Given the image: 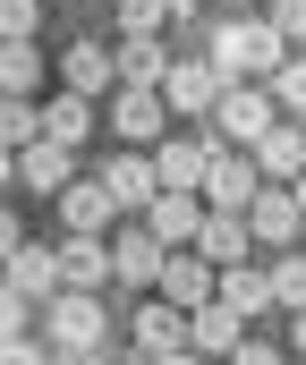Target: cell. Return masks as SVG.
<instances>
[{
	"instance_id": "cell-1",
	"label": "cell",
	"mask_w": 306,
	"mask_h": 365,
	"mask_svg": "<svg viewBox=\"0 0 306 365\" xmlns=\"http://www.w3.org/2000/svg\"><path fill=\"white\" fill-rule=\"evenodd\" d=\"M281 51H290V43H281V34H272L264 17H221V26H213V51H204V60H213L221 77H255V86H264V77L281 68Z\"/></svg>"
},
{
	"instance_id": "cell-2",
	"label": "cell",
	"mask_w": 306,
	"mask_h": 365,
	"mask_svg": "<svg viewBox=\"0 0 306 365\" xmlns=\"http://www.w3.org/2000/svg\"><path fill=\"white\" fill-rule=\"evenodd\" d=\"M213 145H255L281 110H272V86H255V77H221V93H213Z\"/></svg>"
},
{
	"instance_id": "cell-3",
	"label": "cell",
	"mask_w": 306,
	"mask_h": 365,
	"mask_svg": "<svg viewBox=\"0 0 306 365\" xmlns=\"http://www.w3.org/2000/svg\"><path fill=\"white\" fill-rule=\"evenodd\" d=\"M43 331H51L68 357H94L102 349V297L94 289H51V297H43Z\"/></svg>"
},
{
	"instance_id": "cell-4",
	"label": "cell",
	"mask_w": 306,
	"mask_h": 365,
	"mask_svg": "<svg viewBox=\"0 0 306 365\" xmlns=\"http://www.w3.org/2000/svg\"><path fill=\"white\" fill-rule=\"evenodd\" d=\"M255 162H247V145H213V153H204V179H196V195L204 204H221V212H238V204H247V195H255Z\"/></svg>"
},
{
	"instance_id": "cell-5",
	"label": "cell",
	"mask_w": 306,
	"mask_h": 365,
	"mask_svg": "<svg viewBox=\"0 0 306 365\" xmlns=\"http://www.w3.org/2000/svg\"><path fill=\"white\" fill-rule=\"evenodd\" d=\"M153 93H162V110H179V119H204V110H213V93H221V68H213V60H170Z\"/></svg>"
},
{
	"instance_id": "cell-6",
	"label": "cell",
	"mask_w": 306,
	"mask_h": 365,
	"mask_svg": "<svg viewBox=\"0 0 306 365\" xmlns=\"http://www.w3.org/2000/svg\"><path fill=\"white\" fill-rule=\"evenodd\" d=\"M238 221H247V238H264V247H290L306 221H298V204H290V187L281 179H264L247 204H238Z\"/></svg>"
},
{
	"instance_id": "cell-7",
	"label": "cell",
	"mask_w": 306,
	"mask_h": 365,
	"mask_svg": "<svg viewBox=\"0 0 306 365\" xmlns=\"http://www.w3.org/2000/svg\"><path fill=\"white\" fill-rule=\"evenodd\" d=\"M247 162H255V179H281V187H290L306 170V119H272V128L247 145Z\"/></svg>"
},
{
	"instance_id": "cell-8",
	"label": "cell",
	"mask_w": 306,
	"mask_h": 365,
	"mask_svg": "<svg viewBox=\"0 0 306 365\" xmlns=\"http://www.w3.org/2000/svg\"><path fill=\"white\" fill-rule=\"evenodd\" d=\"M60 255V289H111V238L102 230H68V247H51Z\"/></svg>"
},
{
	"instance_id": "cell-9",
	"label": "cell",
	"mask_w": 306,
	"mask_h": 365,
	"mask_svg": "<svg viewBox=\"0 0 306 365\" xmlns=\"http://www.w3.org/2000/svg\"><path fill=\"white\" fill-rule=\"evenodd\" d=\"M111 136H128V145H162V136H170L162 93H153V86H119V102H111Z\"/></svg>"
},
{
	"instance_id": "cell-10",
	"label": "cell",
	"mask_w": 306,
	"mask_h": 365,
	"mask_svg": "<svg viewBox=\"0 0 306 365\" xmlns=\"http://www.w3.org/2000/svg\"><path fill=\"white\" fill-rule=\"evenodd\" d=\"M196 221H204V195H196V187H153L145 230H153L162 247H188V238H196Z\"/></svg>"
},
{
	"instance_id": "cell-11",
	"label": "cell",
	"mask_w": 306,
	"mask_h": 365,
	"mask_svg": "<svg viewBox=\"0 0 306 365\" xmlns=\"http://www.w3.org/2000/svg\"><path fill=\"white\" fill-rule=\"evenodd\" d=\"M68 179H77V153H68V145H51V136L17 145V187H26V195H60Z\"/></svg>"
},
{
	"instance_id": "cell-12",
	"label": "cell",
	"mask_w": 306,
	"mask_h": 365,
	"mask_svg": "<svg viewBox=\"0 0 306 365\" xmlns=\"http://www.w3.org/2000/svg\"><path fill=\"white\" fill-rule=\"evenodd\" d=\"M0 280H9L17 297H34V306H43V297L60 289V255H51V247H34V238H17V247L0 255Z\"/></svg>"
},
{
	"instance_id": "cell-13",
	"label": "cell",
	"mask_w": 306,
	"mask_h": 365,
	"mask_svg": "<svg viewBox=\"0 0 306 365\" xmlns=\"http://www.w3.org/2000/svg\"><path fill=\"white\" fill-rule=\"evenodd\" d=\"M153 289H162L170 306H204V297H213V264H204L196 247H162V272H153Z\"/></svg>"
},
{
	"instance_id": "cell-14",
	"label": "cell",
	"mask_w": 306,
	"mask_h": 365,
	"mask_svg": "<svg viewBox=\"0 0 306 365\" xmlns=\"http://www.w3.org/2000/svg\"><path fill=\"white\" fill-rule=\"evenodd\" d=\"M188 247H196L204 264L221 272V264H247V247H255V238H247V221H238V212H221V204H204V221H196V238H188Z\"/></svg>"
},
{
	"instance_id": "cell-15",
	"label": "cell",
	"mask_w": 306,
	"mask_h": 365,
	"mask_svg": "<svg viewBox=\"0 0 306 365\" xmlns=\"http://www.w3.org/2000/svg\"><path fill=\"white\" fill-rule=\"evenodd\" d=\"M238 331H247V314H238V306H221V297L188 306V349H196V357H230V349H238Z\"/></svg>"
},
{
	"instance_id": "cell-16",
	"label": "cell",
	"mask_w": 306,
	"mask_h": 365,
	"mask_svg": "<svg viewBox=\"0 0 306 365\" xmlns=\"http://www.w3.org/2000/svg\"><path fill=\"white\" fill-rule=\"evenodd\" d=\"M128 340H136L145 357H162V349H188V306H170V297L153 289V297L136 306V331H128Z\"/></svg>"
},
{
	"instance_id": "cell-17",
	"label": "cell",
	"mask_w": 306,
	"mask_h": 365,
	"mask_svg": "<svg viewBox=\"0 0 306 365\" xmlns=\"http://www.w3.org/2000/svg\"><path fill=\"white\" fill-rule=\"evenodd\" d=\"M153 272H162V238H153V230H119V238H111V280L153 289Z\"/></svg>"
},
{
	"instance_id": "cell-18",
	"label": "cell",
	"mask_w": 306,
	"mask_h": 365,
	"mask_svg": "<svg viewBox=\"0 0 306 365\" xmlns=\"http://www.w3.org/2000/svg\"><path fill=\"white\" fill-rule=\"evenodd\" d=\"M102 187H111V204H119V212H145V204H153V162H145V153H111V162H102Z\"/></svg>"
},
{
	"instance_id": "cell-19",
	"label": "cell",
	"mask_w": 306,
	"mask_h": 365,
	"mask_svg": "<svg viewBox=\"0 0 306 365\" xmlns=\"http://www.w3.org/2000/svg\"><path fill=\"white\" fill-rule=\"evenodd\" d=\"M43 136L68 145V153H86V145H94V102H86V93H51V102H43Z\"/></svg>"
},
{
	"instance_id": "cell-20",
	"label": "cell",
	"mask_w": 306,
	"mask_h": 365,
	"mask_svg": "<svg viewBox=\"0 0 306 365\" xmlns=\"http://www.w3.org/2000/svg\"><path fill=\"white\" fill-rule=\"evenodd\" d=\"M204 153H213V136H162V145H153V179L162 187H196Z\"/></svg>"
},
{
	"instance_id": "cell-21",
	"label": "cell",
	"mask_w": 306,
	"mask_h": 365,
	"mask_svg": "<svg viewBox=\"0 0 306 365\" xmlns=\"http://www.w3.org/2000/svg\"><path fill=\"white\" fill-rule=\"evenodd\" d=\"M60 221H68V230H111L119 204H111L102 179H68V187H60Z\"/></svg>"
},
{
	"instance_id": "cell-22",
	"label": "cell",
	"mask_w": 306,
	"mask_h": 365,
	"mask_svg": "<svg viewBox=\"0 0 306 365\" xmlns=\"http://www.w3.org/2000/svg\"><path fill=\"white\" fill-rule=\"evenodd\" d=\"M162 68H170L162 34H128V43L111 51V77H119V86H162Z\"/></svg>"
},
{
	"instance_id": "cell-23",
	"label": "cell",
	"mask_w": 306,
	"mask_h": 365,
	"mask_svg": "<svg viewBox=\"0 0 306 365\" xmlns=\"http://www.w3.org/2000/svg\"><path fill=\"white\" fill-rule=\"evenodd\" d=\"M213 297L238 306V314H264V306H272V280L247 272V264H221V272H213Z\"/></svg>"
},
{
	"instance_id": "cell-24",
	"label": "cell",
	"mask_w": 306,
	"mask_h": 365,
	"mask_svg": "<svg viewBox=\"0 0 306 365\" xmlns=\"http://www.w3.org/2000/svg\"><path fill=\"white\" fill-rule=\"evenodd\" d=\"M60 86L94 102V93L111 86V51H102V43H68V60H60Z\"/></svg>"
},
{
	"instance_id": "cell-25",
	"label": "cell",
	"mask_w": 306,
	"mask_h": 365,
	"mask_svg": "<svg viewBox=\"0 0 306 365\" xmlns=\"http://www.w3.org/2000/svg\"><path fill=\"white\" fill-rule=\"evenodd\" d=\"M43 60H34V34H0V93H34Z\"/></svg>"
},
{
	"instance_id": "cell-26",
	"label": "cell",
	"mask_w": 306,
	"mask_h": 365,
	"mask_svg": "<svg viewBox=\"0 0 306 365\" xmlns=\"http://www.w3.org/2000/svg\"><path fill=\"white\" fill-rule=\"evenodd\" d=\"M264 86H272V110L281 119H306V51H281V68Z\"/></svg>"
},
{
	"instance_id": "cell-27",
	"label": "cell",
	"mask_w": 306,
	"mask_h": 365,
	"mask_svg": "<svg viewBox=\"0 0 306 365\" xmlns=\"http://www.w3.org/2000/svg\"><path fill=\"white\" fill-rule=\"evenodd\" d=\"M43 136V102L34 93H0V145L17 153V145H34Z\"/></svg>"
},
{
	"instance_id": "cell-28",
	"label": "cell",
	"mask_w": 306,
	"mask_h": 365,
	"mask_svg": "<svg viewBox=\"0 0 306 365\" xmlns=\"http://www.w3.org/2000/svg\"><path fill=\"white\" fill-rule=\"evenodd\" d=\"M264 280H272V306H306V255H281Z\"/></svg>"
},
{
	"instance_id": "cell-29",
	"label": "cell",
	"mask_w": 306,
	"mask_h": 365,
	"mask_svg": "<svg viewBox=\"0 0 306 365\" xmlns=\"http://www.w3.org/2000/svg\"><path fill=\"white\" fill-rule=\"evenodd\" d=\"M162 26H170L162 0H119V34H162Z\"/></svg>"
},
{
	"instance_id": "cell-30",
	"label": "cell",
	"mask_w": 306,
	"mask_h": 365,
	"mask_svg": "<svg viewBox=\"0 0 306 365\" xmlns=\"http://www.w3.org/2000/svg\"><path fill=\"white\" fill-rule=\"evenodd\" d=\"M17 331H34V297H17V289L0 280V340H17Z\"/></svg>"
},
{
	"instance_id": "cell-31",
	"label": "cell",
	"mask_w": 306,
	"mask_h": 365,
	"mask_svg": "<svg viewBox=\"0 0 306 365\" xmlns=\"http://www.w3.org/2000/svg\"><path fill=\"white\" fill-rule=\"evenodd\" d=\"M264 26H272L281 43H306V0H272V9H264Z\"/></svg>"
},
{
	"instance_id": "cell-32",
	"label": "cell",
	"mask_w": 306,
	"mask_h": 365,
	"mask_svg": "<svg viewBox=\"0 0 306 365\" xmlns=\"http://www.w3.org/2000/svg\"><path fill=\"white\" fill-rule=\"evenodd\" d=\"M43 26V0H0V34H34Z\"/></svg>"
},
{
	"instance_id": "cell-33",
	"label": "cell",
	"mask_w": 306,
	"mask_h": 365,
	"mask_svg": "<svg viewBox=\"0 0 306 365\" xmlns=\"http://www.w3.org/2000/svg\"><path fill=\"white\" fill-rule=\"evenodd\" d=\"M221 365H281V349H272V340H247V331H238V349H230Z\"/></svg>"
},
{
	"instance_id": "cell-34",
	"label": "cell",
	"mask_w": 306,
	"mask_h": 365,
	"mask_svg": "<svg viewBox=\"0 0 306 365\" xmlns=\"http://www.w3.org/2000/svg\"><path fill=\"white\" fill-rule=\"evenodd\" d=\"M0 365H51V357H43V340L17 331V340H0Z\"/></svg>"
},
{
	"instance_id": "cell-35",
	"label": "cell",
	"mask_w": 306,
	"mask_h": 365,
	"mask_svg": "<svg viewBox=\"0 0 306 365\" xmlns=\"http://www.w3.org/2000/svg\"><path fill=\"white\" fill-rule=\"evenodd\" d=\"M17 238H26V221H17V204H0V255H9Z\"/></svg>"
},
{
	"instance_id": "cell-36",
	"label": "cell",
	"mask_w": 306,
	"mask_h": 365,
	"mask_svg": "<svg viewBox=\"0 0 306 365\" xmlns=\"http://www.w3.org/2000/svg\"><path fill=\"white\" fill-rule=\"evenodd\" d=\"M290 349H298V365H306V306H290Z\"/></svg>"
},
{
	"instance_id": "cell-37",
	"label": "cell",
	"mask_w": 306,
	"mask_h": 365,
	"mask_svg": "<svg viewBox=\"0 0 306 365\" xmlns=\"http://www.w3.org/2000/svg\"><path fill=\"white\" fill-rule=\"evenodd\" d=\"M153 365H204V357H196V349H162Z\"/></svg>"
},
{
	"instance_id": "cell-38",
	"label": "cell",
	"mask_w": 306,
	"mask_h": 365,
	"mask_svg": "<svg viewBox=\"0 0 306 365\" xmlns=\"http://www.w3.org/2000/svg\"><path fill=\"white\" fill-rule=\"evenodd\" d=\"M290 204H298V221H306V170H298V179H290Z\"/></svg>"
},
{
	"instance_id": "cell-39",
	"label": "cell",
	"mask_w": 306,
	"mask_h": 365,
	"mask_svg": "<svg viewBox=\"0 0 306 365\" xmlns=\"http://www.w3.org/2000/svg\"><path fill=\"white\" fill-rule=\"evenodd\" d=\"M162 9H170V17H196V9H204V0H162Z\"/></svg>"
},
{
	"instance_id": "cell-40",
	"label": "cell",
	"mask_w": 306,
	"mask_h": 365,
	"mask_svg": "<svg viewBox=\"0 0 306 365\" xmlns=\"http://www.w3.org/2000/svg\"><path fill=\"white\" fill-rule=\"evenodd\" d=\"M9 179H17V153H9V145H0V187H9Z\"/></svg>"
}]
</instances>
